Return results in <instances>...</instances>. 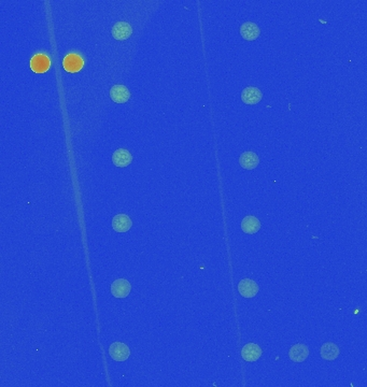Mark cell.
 I'll return each instance as SVG.
<instances>
[{"mask_svg": "<svg viewBox=\"0 0 367 387\" xmlns=\"http://www.w3.org/2000/svg\"><path fill=\"white\" fill-rule=\"evenodd\" d=\"M339 346L336 345L333 342H326L321 346V350H320V354H321V357L325 360H335L339 356Z\"/></svg>", "mask_w": 367, "mask_h": 387, "instance_id": "5bb4252c", "label": "cell"}, {"mask_svg": "<svg viewBox=\"0 0 367 387\" xmlns=\"http://www.w3.org/2000/svg\"><path fill=\"white\" fill-rule=\"evenodd\" d=\"M259 27L253 22H245L242 26H240V35L248 41H253V40L257 39L259 36Z\"/></svg>", "mask_w": 367, "mask_h": 387, "instance_id": "30bf717a", "label": "cell"}, {"mask_svg": "<svg viewBox=\"0 0 367 387\" xmlns=\"http://www.w3.org/2000/svg\"><path fill=\"white\" fill-rule=\"evenodd\" d=\"M131 290L130 283L125 279H118L111 285V293L116 298H125Z\"/></svg>", "mask_w": 367, "mask_h": 387, "instance_id": "7a4b0ae2", "label": "cell"}, {"mask_svg": "<svg viewBox=\"0 0 367 387\" xmlns=\"http://www.w3.org/2000/svg\"><path fill=\"white\" fill-rule=\"evenodd\" d=\"M109 354L111 358L116 360V362H125V360H127L129 357L130 351L126 344L122 342H115L110 345Z\"/></svg>", "mask_w": 367, "mask_h": 387, "instance_id": "6da1fadb", "label": "cell"}, {"mask_svg": "<svg viewBox=\"0 0 367 387\" xmlns=\"http://www.w3.org/2000/svg\"><path fill=\"white\" fill-rule=\"evenodd\" d=\"M132 226V221L126 214H118L112 219V228L118 232H127Z\"/></svg>", "mask_w": 367, "mask_h": 387, "instance_id": "8fae6325", "label": "cell"}, {"mask_svg": "<svg viewBox=\"0 0 367 387\" xmlns=\"http://www.w3.org/2000/svg\"><path fill=\"white\" fill-rule=\"evenodd\" d=\"M263 351L259 346L255 343H248L245 344L243 350H242V357L244 360L248 363H253L256 362L259 358L262 357Z\"/></svg>", "mask_w": 367, "mask_h": 387, "instance_id": "5b68a950", "label": "cell"}, {"mask_svg": "<svg viewBox=\"0 0 367 387\" xmlns=\"http://www.w3.org/2000/svg\"><path fill=\"white\" fill-rule=\"evenodd\" d=\"M309 356V350L307 348V345L298 343L293 345L289 351V357L294 363H303L308 358Z\"/></svg>", "mask_w": 367, "mask_h": 387, "instance_id": "ba28073f", "label": "cell"}, {"mask_svg": "<svg viewBox=\"0 0 367 387\" xmlns=\"http://www.w3.org/2000/svg\"><path fill=\"white\" fill-rule=\"evenodd\" d=\"M112 37L116 40H119V41H123V40L128 39L131 33H132V27L127 23V22H118L111 29Z\"/></svg>", "mask_w": 367, "mask_h": 387, "instance_id": "277c9868", "label": "cell"}, {"mask_svg": "<svg viewBox=\"0 0 367 387\" xmlns=\"http://www.w3.org/2000/svg\"><path fill=\"white\" fill-rule=\"evenodd\" d=\"M238 290L243 297L253 298L257 295L259 288L257 283L255 281H253V280L244 279L238 284Z\"/></svg>", "mask_w": 367, "mask_h": 387, "instance_id": "3957f363", "label": "cell"}, {"mask_svg": "<svg viewBox=\"0 0 367 387\" xmlns=\"http://www.w3.org/2000/svg\"><path fill=\"white\" fill-rule=\"evenodd\" d=\"M239 164L244 169H255L259 164V158L254 152H245L239 157Z\"/></svg>", "mask_w": 367, "mask_h": 387, "instance_id": "7c38bea8", "label": "cell"}, {"mask_svg": "<svg viewBox=\"0 0 367 387\" xmlns=\"http://www.w3.org/2000/svg\"><path fill=\"white\" fill-rule=\"evenodd\" d=\"M132 162V155L125 149H119L117 150L112 155V163L115 164L119 168H125L131 164Z\"/></svg>", "mask_w": 367, "mask_h": 387, "instance_id": "9c48e42d", "label": "cell"}, {"mask_svg": "<svg viewBox=\"0 0 367 387\" xmlns=\"http://www.w3.org/2000/svg\"><path fill=\"white\" fill-rule=\"evenodd\" d=\"M63 65H64V68L67 71L76 72L82 68L83 61L81 58H80V56H78L76 54H70L68 56H66V58L64 59V62H63Z\"/></svg>", "mask_w": 367, "mask_h": 387, "instance_id": "2e32d148", "label": "cell"}, {"mask_svg": "<svg viewBox=\"0 0 367 387\" xmlns=\"http://www.w3.org/2000/svg\"><path fill=\"white\" fill-rule=\"evenodd\" d=\"M110 98L116 103H126L130 98V92L125 85H115L110 90Z\"/></svg>", "mask_w": 367, "mask_h": 387, "instance_id": "8992f818", "label": "cell"}, {"mask_svg": "<svg viewBox=\"0 0 367 387\" xmlns=\"http://www.w3.org/2000/svg\"><path fill=\"white\" fill-rule=\"evenodd\" d=\"M263 98L262 92L254 86H249L245 88L242 93V100L245 104H256L261 101Z\"/></svg>", "mask_w": 367, "mask_h": 387, "instance_id": "52a82bcc", "label": "cell"}, {"mask_svg": "<svg viewBox=\"0 0 367 387\" xmlns=\"http://www.w3.org/2000/svg\"><path fill=\"white\" fill-rule=\"evenodd\" d=\"M242 229L245 233H248V235H254V233L261 229V223H259L257 217L248 215L243 219Z\"/></svg>", "mask_w": 367, "mask_h": 387, "instance_id": "4fadbf2b", "label": "cell"}, {"mask_svg": "<svg viewBox=\"0 0 367 387\" xmlns=\"http://www.w3.org/2000/svg\"><path fill=\"white\" fill-rule=\"evenodd\" d=\"M31 69L37 73H42L49 69L50 59L45 55H36L30 62Z\"/></svg>", "mask_w": 367, "mask_h": 387, "instance_id": "9a60e30c", "label": "cell"}]
</instances>
